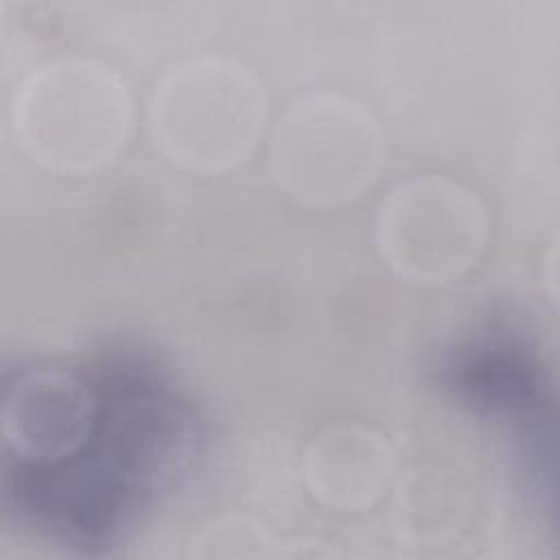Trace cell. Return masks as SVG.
Masks as SVG:
<instances>
[{"label": "cell", "instance_id": "obj_1", "mask_svg": "<svg viewBox=\"0 0 560 560\" xmlns=\"http://www.w3.org/2000/svg\"><path fill=\"white\" fill-rule=\"evenodd\" d=\"M0 420L2 442L18 462L59 464L90 442L98 420V400L74 374L39 368L7 385Z\"/></svg>", "mask_w": 560, "mask_h": 560}]
</instances>
